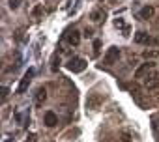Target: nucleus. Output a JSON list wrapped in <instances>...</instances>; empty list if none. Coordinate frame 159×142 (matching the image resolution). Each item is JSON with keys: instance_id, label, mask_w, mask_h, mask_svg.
Masks as SVG:
<instances>
[{"instance_id": "5", "label": "nucleus", "mask_w": 159, "mask_h": 142, "mask_svg": "<svg viewBox=\"0 0 159 142\" xmlns=\"http://www.w3.org/2000/svg\"><path fill=\"white\" fill-rule=\"evenodd\" d=\"M152 69H153V64H152V62H144V64L135 71V79H146V77L152 73Z\"/></svg>"}, {"instance_id": "6", "label": "nucleus", "mask_w": 159, "mask_h": 142, "mask_svg": "<svg viewBox=\"0 0 159 142\" xmlns=\"http://www.w3.org/2000/svg\"><path fill=\"white\" fill-rule=\"evenodd\" d=\"M135 41L140 43V45H155V43H157V41H155L152 36H148L146 32H137V34H135Z\"/></svg>"}, {"instance_id": "18", "label": "nucleus", "mask_w": 159, "mask_h": 142, "mask_svg": "<svg viewBox=\"0 0 159 142\" xmlns=\"http://www.w3.org/2000/svg\"><path fill=\"white\" fill-rule=\"evenodd\" d=\"M99 47H101V41H99V39H96V41H94V54H98Z\"/></svg>"}, {"instance_id": "13", "label": "nucleus", "mask_w": 159, "mask_h": 142, "mask_svg": "<svg viewBox=\"0 0 159 142\" xmlns=\"http://www.w3.org/2000/svg\"><path fill=\"white\" fill-rule=\"evenodd\" d=\"M21 4H23V0H8V6H10V10H17Z\"/></svg>"}, {"instance_id": "15", "label": "nucleus", "mask_w": 159, "mask_h": 142, "mask_svg": "<svg viewBox=\"0 0 159 142\" xmlns=\"http://www.w3.org/2000/svg\"><path fill=\"white\" fill-rule=\"evenodd\" d=\"M155 56H159L157 51H146V52H144V58H155Z\"/></svg>"}, {"instance_id": "8", "label": "nucleus", "mask_w": 159, "mask_h": 142, "mask_svg": "<svg viewBox=\"0 0 159 142\" xmlns=\"http://www.w3.org/2000/svg\"><path fill=\"white\" fill-rule=\"evenodd\" d=\"M66 41H67L69 45L77 47L79 43H81V32H79V30H71V32H67V36H66Z\"/></svg>"}, {"instance_id": "21", "label": "nucleus", "mask_w": 159, "mask_h": 142, "mask_svg": "<svg viewBox=\"0 0 159 142\" xmlns=\"http://www.w3.org/2000/svg\"><path fill=\"white\" fill-rule=\"evenodd\" d=\"M84 36H86V38H90V36H92V30H88V28H86V30H84Z\"/></svg>"}, {"instance_id": "14", "label": "nucleus", "mask_w": 159, "mask_h": 142, "mask_svg": "<svg viewBox=\"0 0 159 142\" xmlns=\"http://www.w3.org/2000/svg\"><path fill=\"white\" fill-rule=\"evenodd\" d=\"M41 13H43V6H41V4H38V6L32 10V15H34V17H39Z\"/></svg>"}, {"instance_id": "4", "label": "nucleus", "mask_w": 159, "mask_h": 142, "mask_svg": "<svg viewBox=\"0 0 159 142\" xmlns=\"http://www.w3.org/2000/svg\"><path fill=\"white\" fill-rule=\"evenodd\" d=\"M101 103H103V95H99V94H96V92H92V94L88 95V99H86V109H92V110H98V109L101 107Z\"/></svg>"}, {"instance_id": "20", "label": "nucleus", "mask_w": 159, "mask_h": 142, "mask_svg": "<svg viewBox=\"0 0 159 142\" xmlns=\"http://www.w3.org/2000/svg\"><path fill=\"white\" fill-rule=\"evenodd\" d=\"M26 142H36V135H30V136H28V140H26Z\"/></svg>"}, {"instance_id": "2", "label": "nucleus", "mask_w": 159, "mask_h": 142, "mask_svg": "<svg viewBox=\"0 0 159 142\" xmlns=\"http://www.w3.org/2000/svg\"><path fill=\"white\" fill-rule=\"evenodd\" d=\"M118 58H120V49L118 47H111V49H107V52L103 56V64L112 65V64L118 62Z\"/></svg>"}, {"instance_id": "7", "label": "nucleus", "mask_w": 159, "mask_h": 142, "mask_svg": "<svg viewBox=\"0 0 159 142\" xmlns=\"http://www.w3.org/2000/svg\"><path fill=\"white\" fill-rule=\"evenodd\" d=\"M159 86V73H150L146 79H144V88L148 90H153Z\"/></svg>"}, {"instance_id": "9", "label": "nucleus", "mask_w": 159, "mask_h": 142, "mask_svg": "<svg viewBox=\"0 0 159 142\" xmlns=\"http://www.w3.org/2000/svg\"><path fill=\"white\" fill-rule=\"evenodd\" d=\"M43 120H45V125H47V127H54V125L58 123V116H56L52 110H47L45 116H43Z\"/></svg>"}, {"instance_id": "10", "label": "nucleus", "mask_w": 159, "mask_h": 142, "mask_svg": "<svg viewBox=\"0 0 159 142\" xmlns=\"http://www.w3.org/2000/svg\"><path fill=\"white\" fill-rule=\"evenodd\" d=\"M155 15V8L153 6H144L140 11H139V17L140 19H150V17H153Z\"/></svg>"}, {"instance_id": "17", "label": "nucleus", "mask_w": 159, "mask_h": 142, "mask_svg": "<svg viewBox=\"0 0 159 142\" xmlns=\"http://www.w3.org/2000/svg\"><path fill=\"white\" fill-rule=\"evenodd\" d=\"M58 62H60V60L54 56V58H52V65H51V69H52V71H58Z\"/></svg>"}, {"instance_id": "11", "label": "nucleus", "mask_w": 159, "mask_h": 142, "mask_svg": "<svg viewBox=\"0 0 159 142\" xmlns=\"http://www.w3.org/2000/svg\"><path fill=\"white\" fill-rule=\"evenodd\" d=\"M45 99H47V90H45V88H39V90L36 92V105L41 107V105L45 103Z\"/></svg>"}, {"instance_id": "1", "label": "nucleus", "mask_w": 159, "mask_h": 142, "mask_svg": "<svg viewBox=\"0 0 159 142\" xmlns=\"http://www.w3.org/2000/svg\"><path fill=\"white\" fill-rule=\"evenodd\" d=\"M67 69L71 71V73H83V71L86 69V60L84 58H71L67 62Z\"/></svg>"}, {"instance_id": "19", "label": "nucleus", "mask_w": 159, "mask_h": 142, "mask_svg": "<svg viewBox=\"0 0 159 142\" xmlns=\"http://www.w3.org/2000/svg\"><path fill=\"white\" fill-rule=\"evenodd\" d=\"M114 24H116V28H125V24H124V21H122V19H116V21H114Z\"/></svg>"}, {"instance_id": "12", "label": "nucleus", "mask_w": 159, "mask_h": 142, "mask_svg": "<svg viewBox=\"0 0 159 142\" xmlns=\"http://www.w3.org/2000/svg\"><path fill=\"white\" fill-rule=\"evenodd\" d=\"M90 17H92V21H94V23H99V21H103V19H105V13H103V11H99V10H96V11H92V15H90Z\"/></svg>"}, {"instance_id": "3", "label": "nucleus", "mask_w": 159, "mask_h": 142, "mask_svg": "<svg viewBox=\"0 0 159 142\" xmlns=\"http://www.w3.org/2000/svg\"><path fill=\"white\" fill-rule=\"evenodd\" d=\"M34 73H36L34 69H28L26 73H25V77L21 79V82H19V86H17V94H25V92L28 90V86H30V82H32Z\"/></svg>"}, {"instance_id": "22", "label": "nucleus", "mask_w": 159, "mask_h": 142, "mask_svg": "<svg viewBox=\"0 0 159 142\" xmlns=\"http://www.w3.org/2000/svg\"><path fill=\"white\" fill-rule=\"evenodd\" d=\"M101 2H103V0H101Z\"/></svg>"}, {"instance_id": "16", "label": "nucleus", "mask_w": 159, "mask_h": 142, "mask_svg": "<svg viewBox=\"0 0 159 142\" xmlns=\"http://www.w3.org/2000/svg\"><path fill=\"white\" fill-rule=\"evenodd\" d=\"M8 94H10V88L8 86H2V101L8 99Z\"/></svg>"}]
</instances>
